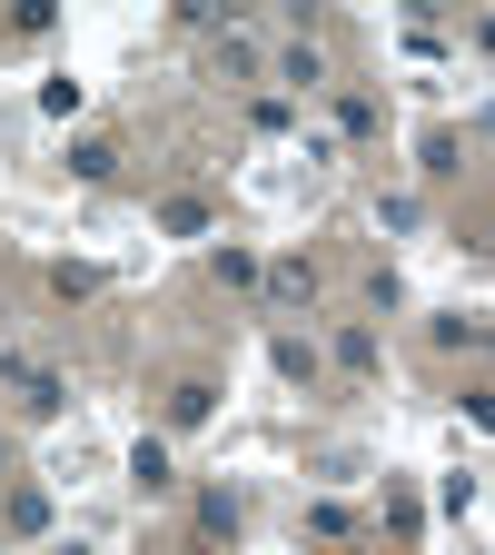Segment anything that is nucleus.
Listing matches in <instances>:
<instances>
[{
	"label": "nucleus",
	"instance_id": "1",
	"mask_svg": "<svg viewBox=\"0 0 495 555\" xmlns=\"http://www.w3.org/2000/svg\"><path fill=\"white\" fill-rule=\"evenodd\" d=\"M0 526H11V535H40L50 526V496H40V486H11V496H0Z\"/></svg>",
	"mask_w": 495,
	"mask_h": 555
},
{
	"label": "nucleus",
	"instance_id": "2",
	"mask_svg": "<svg viewBox=\"0 0 495 555\" xmlns=\"http://www.w3.org/2000/svg\"><path fill=\"white\" fill-rule=\"evenodd\" d=\"M219 535H238V496L208 486V496H198V545H219Z\"/></svg>",
	"mask_w": 495,
	"mask_h": 555
},
{
	"label": "nucleus",
	"instance_id": "3",
	"mask_svg": "<svg viewBox=\"0 0 495 555\" xmlns=\"http://www.w3.org/2000/svg\"><path fill=\"white\" fill-rule=\"evenodd\" d=\"M208 406H219V387H208V377L169 387V427H208Z\"/></svg>",
	"mask_w": 495,
	"mask_h": 555
},
{
	"label": "nucleus",
	"instance_id": "4",
	"mask_svg": "<svg viewBox=\"0 0 495 555\" xmlns=\"http://www.w3.org/2000/svg\"><path fill=\"white\" fill-rule=\"evenodd\" d=\"M268 288L298 308V298H317V268H308V258H277V268H268Z\"/></svg>",
	"mask_w": 495,
	"mask_h": 555
},
{
	"label": "nucleus",
	"instance_id": "5",
	"mask_svg": "<svg viewBox=\"0 0 495 555\" xmlns=\"http://www.w3.org/2000/svg\"><path fill=\"white\" fill-rule=\"evenodd\" d=\"M129 476H139V486H149V496H159V486H169V447H159V437H139V456H129Z\"/></svg>",
	"mask_w": 495,
	"mask_h": 555
},
{
	"label": "nucleus",
	"instance_id": "6",
	"mask_svg": "<svg viewBox=\"0 0 495 555\" xmlns=\"http://www.w3.org/2000/svg\"><path fill=\"white\" fill-rule=\"evenodd\" d=\"M69 169H80V179H109V169H119V150H109V139H80V150H69Z\"/></svg>",
	"mask_w": 495,
	"mask_h": 555
},
{
	"label": "nucleus",
	"instance_id": "7",
	"mask_svg": "<svg viewBox=\"0 0 495 555\" xmlns=\"http://www.w3.org/2000/svg\"><path fill=\"white\" fill-rule=\"evenodd\" d=\"M21 387H30V406H40V416H60V397H69V387H60L50 367H21Z\"/></svg>",
	"mask_w": 495,
	"mask_h": 555
},
{
	"label": "nucleus",
	"instance_id": "8",
	"mask_svg": "<svg viewBox=\"0 0 495 555\" xmlns=\"http://www.w3.org/2000/svg\"><path fill=\"white\" fill-rule=\"evenodd\" d=\"M0 466H11V456H0Z\"/></svg>",
	"mask_w": 495,
	"mask_h": 555
}]
</instances>
